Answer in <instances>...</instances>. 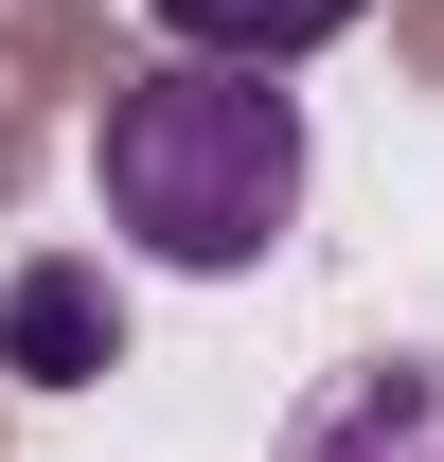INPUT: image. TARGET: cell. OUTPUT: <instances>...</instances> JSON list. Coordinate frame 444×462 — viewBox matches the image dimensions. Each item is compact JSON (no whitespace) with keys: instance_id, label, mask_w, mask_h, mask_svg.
<instances>
[{"instance_id":"cell-1","label":"cell","mask_w":444,"mask_h":462,"mask_svg":"<svg viewBox=\"0 0 444 462\" xmlns=\"http://www.w3.org/2000/svg\"><path fill=\"white\" fill-rule=\"evenodd\" d=\"M89 196L143 267L178 285H249L302 231V89L284 71H214V54H143L89 107Z\"/></svg>"},{"instance_id":"cell-2","label":"cell","mask_w":444,"mask_h":462,"mask_svg":"<svg viewBox=\"0 0 444 462\" xmlns=\"http://www.w3.org/2000/svg\"><path fill=\"white\" fill-rule=\"evenodd\" d=\"M0 374H18V392H89V374H125V285L89 267V249H36V267L0 285Z\"/></svg>"},{"instance_id":"cell-3","label":"cell","mask_w":444,"mask_h":462,"mask_svg":"<svg viewBox=\"0 0 444 462\" xmlns=\"http://www.w3.org/2000/svg\"><path fill=\"white\" fill-rule=\"evenodd\" d=\"M284 462H444V356H356L302 392Z\"/></svg>"},{"instance_id":"cell-4","label":"cell","mask_w":444,"mask_h":462,"mask_svg":"<svg viewBox=\"0 0 444 462\" xmlns=\"http://www.w3.org/2000/svg\"><path fill=\"white\" fill-rule=\"evenodd\" d=\"M178 54H214V71H302L320 36H356L374 0H143Z\"/></svg>"}]
</instances>
